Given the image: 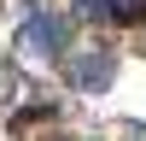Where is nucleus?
Instances as JSON below:
<instances>
[{"label":"nucleus","instance_id":"f257e3e1","mask_svg":"<svg viewBox=\"0 0 146 141\" xmlns=\"http://www.w3.org/2000/svg\"><path fill=\"white\" fill-rule=\"evenodd\" d=\"M76 12L94 18V23H140L146 0H76Z\"/></svg>","mask_w":146,"mask_h":141},{"label":"nucleus","instance_id":"f03ea898","mask_svg":"<svg viewBox=\"0 0 146 141\" xmlns=\"http://www.w3.org/2000/svg\"><path fill=\"white\" fill-rule=\"evenodd\" d=\"M23 35H29L41 53H58V47H64V30H58V18H53V12H35V18L23 23Z\"/></svg>","mask_w":146,"mask_h":141},{"label":"nucleus","instance_id":"7ed1b4c3","mask_svg":"<svg viewBox=\"0 0 146 141\" xmlns=\"http://www.w3.org/2000/svg\"><path fill=\"white\" fill-rule=\"evenodd\" d=\"M105 77H111V59H105V53H82V65H76V82H82V88H100Z\"/></svg>","mask_w":146,"mask_h":141}]
</instances>
